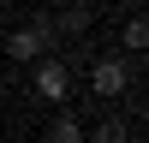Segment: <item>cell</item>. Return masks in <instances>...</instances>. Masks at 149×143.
<instances>
[{
  "mask_svg": "<svg viewBox=\"0 0 149 143\" xmlns=\"http://www.w3.org/2000/svg\"><path fill=\"white\" fill-rule=\"evenodd\" d=\"M54 18H36V24H18V30L6 36V60L12 66H30V60H42L48 48H54Z\"/></svg>",
  "mask_w": 149,
  "mask_h": 143,
  "instance_id": "1",
  "label": "cell"
},
{
  "mask_svg": "<svg viewBox=\"0 0 149 143\" xmlns=\"http://www.w3.org/2000/svg\"><path fill=\"white\" fill-rule=\"evenodd\" d=\"M30 66H36V95L54 101V107H66V101H72V66H66V60H54V54L30 60Z\"/></svg>",
  "mask_w": 149,
  "mask_h": 143,
  "instance_id": "2",
  "label": "cell"
},
{
  "mask_svg": "<svg viewBox=\"0 0 149 143\" xmlns=\"http://www.w3.org/2000/svg\"><path fill=\"white\" fill-rule=\"evenodd\" d=\"M125 83H131V66H125L119 54H102V60L90 66V90L102 95V101H119V95H125Z\"/></svg>",
  "mask_w": 149,
  "mask_h": 143,
  "instance_id": "3",
  "label": "cell"
},
{
  "mask_svg": "<svg viewBox=\"0 0 149 143\" xmlns=\"http://www.w3.org/2000/svg\"><path fill=\"white\" fill-rule=\"evenodd\" d=\"M90 18H95V12L84 6V0H66V12L54 18V30H66V36H84V30H90Z\"/></svg>",
  "mask_w": 149,
  "mask_h": 143,
  "instance_id": "4",
  "label": "cell"
},
{
  "mask_svg": "<svg viewBox=\"0 0 149 143\" xmlns=\"http://www.w3.org/2000/svg\"><path fill=\"white\" fill-rule=\"evenodd\" d=\"M48 143H84V119L72 107H60V119L48 125Z\"/></svg>",
  "mask_w": 149,
  "mask_h": 143,
  "instance_id": "5",
  "label": "cell"
},
{
  "mask_svg": "<svg viewBox=\"0 0 149 143\" xmlns=\"http://www.w3.org/2000/svg\"><path fill=\"white\" fill-rule=\"evenodd\" d=\"M143 48H149V24L131 18V24H125V54H143Z\"/></svg>",
  "mask_w": 149,
  "mask_h": 143,
  "instance_id": "6",
  "label": "cell"
},
{
  "mask_svg": "<svg viewBox=\"0 0 149 143\" xmlns=\"http://www.w3.org/2000/svg\"><path fill=\"white\" fill-rule=\"evenodd\" d=\"M84 143H125V131H119V119H107V125L84 131Z\"/></svg>",
  "mask_w": 149,
  "mask_h": 143,
  "instance_id": "7",
  "label": "cell"
},
{
  "mask_svg": "<svg viewBox=\"0 0 149 143\" xmlns=\"http://www.w3.org/2000/svg\"><path fill=\"white\" fill-rule=\"evenodd\" d=\"M125 6H143V0H125Z\"/></svg>",
  "mask_w": 149,
  "mask_h": 143,
  "instance_id": "8",
  "label": "cell"
}]
</instances>
